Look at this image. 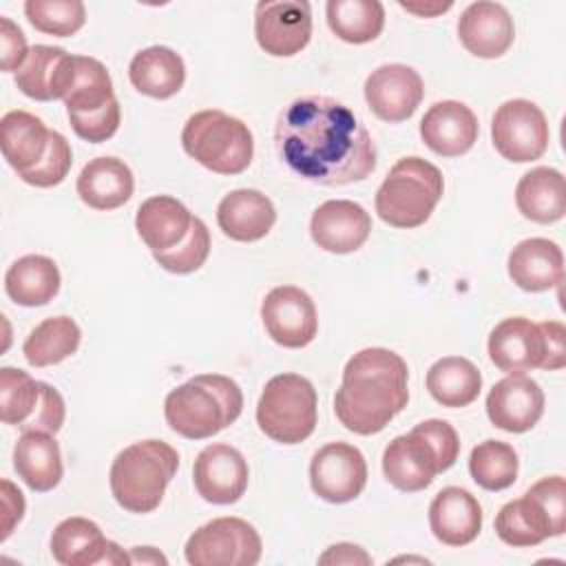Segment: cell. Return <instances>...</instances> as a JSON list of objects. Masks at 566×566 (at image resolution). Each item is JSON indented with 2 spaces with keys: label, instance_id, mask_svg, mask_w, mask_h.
I'll return each mask as SVG.
<instances>
[{
  "label": "cell",
  "instance_id": "6da1fadb",
  "mask_svg": "<svg viewBox=\"0 0 566 566\" xmlns=\"http://www.w3.org/2000/svg\"><path fill=\"white\" fill-rule=\"evenodd\" d=\"M281 159L298 177L318 186H347L376 168V144L349 106L327 95H303L276 122Z\"/></svg>",
  "mask_w": 566,
  "mask_h": 566
},
{
  "label": "cell",
  "instance_id": "7a4b0ae2",
  "mask_svg": "<svg viewBox=\"0 0 566 566\" xmlns=\"http://www.w3.org/2000/svg\"><path fill=\"white\" fill-rule=\"evenodd\" d=\"M407 363L391 349L367 347L356 352L334 396L340 424L358 436L382 431L409 400Z\"/></svg>",
  "mask_w": 566,
  "mask_h": 566
},
{
  "label": "cell",
  "instance_id": "3957f363",
  "mask_svg": "<svg viewBox=\"0 0 566 566\" xmlns=\"http://www.w3.org/2000/svg\"><path fill=\"white\" fill-rule=\"evenodd\" d=\"M243 409L239 385L221 374H199L164 400L168 427L188 440H206L230 427Z\"/></svg>",
  "mask_w": 566,
  "mask_h": 566
},
{
  "label": "cell",
  "instance_id": "277c9868",
  "mask_svg": "<svg viewBox=\"0 0 566 566\" xmlns=\"http://www.w3.org/2000/svg\"><path fill=\"white\" fill-rule=\"evenodd\" d=\"M460 453L455 429L447 420H424L409 433L396 436L382 451V473L405 493L427 489L433 478L453 467Z\"/></svg>",
  "mask_w": 566,
  "mask_h": 566
},
{
  "label": "cell",
  "instance_id": "5b68a950",
  "mask_svg": "<svg viewBox=\"0 0 566 566\" xmlns=\"http://www.w3.org/2000/svg\"><path fill=\"white\" fill-rule=\"evenodd\" d=\"M179 469V453L164 440H142L122 449L111 464V491L128 513H150L161 504Z\"/></svg>",
  "mask_w": 566,
  "mask_h": 566
},
{
  "label": "cell",
  "instance_id": "8992f818",
  "mask_svg": "<svg viewBox=\"0 0 566 566\" xmlns=\"http://www.w3.org/2000/svg\"><path fill=\"white\" fill-rule=\"evenodd\" d=\"M442 190V172L431 161L416 155L402 157L376 190V212L387 226L411 230L431 217Z\"/></svg>",
  "mask_w": 566,
  "mask_h": 566
},
{
  "label": "cell",
  "instance_id": "52a82bcc",
  "mask_svg": "<svg viewBox=\"0 0 566 566\" xmlns=\"http://www.w3.org/2000/svg\"><path fill=\"white\" fill-rule=\"evenodd\" d=\"M566 531V482L542 478L522 497L506 502L495 515L497 537L515 548L537 546Z\"/></svg>",
  "mask_w": 566,
  "mask_h": 566
},
{
  "label": "cell",
  "instance_id": "ba28073f",
  "mask_svg": "<svg viewBox=\"0 0 566 566\" xmlns=\"http://www.w3.org/2000/svg\"><path fill=\"white\" fill-rule=\"evenodd\" d=\"M184 150L217 175H239L252 164L254 139L241 119L206 108L188 117L181 130Z\"/></svg>",
  "mask_w": 566,
  "mask_h": 566
},
{
  "label": "cell",
  "instance_id": "9c48e42d",
  "mask_svg": "<svg viewBox=\"0 0 566 566\" xmlns=\"http://www.w3.org/2000/svg\"><path fill=\"white\" fill-rule=\"evenodd\" d=\"M316 389L298 374L272 376L256 402V424L274 442L298 444L316 429Z\"/></svg>",
  "mask_w": 566,
  "mask_h": 566
},
{
  "label": "cell",
  "instance_id": "30bf717a",
  "mask_svg": "<svg viewBox=\"0 0 566 566\" xmlns=\"http://www.w3.org/2000/svg\"><path fill=\"white\" fill-rule=\"evenodd\" d=\"M261 548V537L250 522L217 517L188 537L184 555L190 566H254Z\"/></svg>",
  "mask_w": 566,
  "mask_h": 566
},
{
  "label": "cell",
  "instance_id": "8fae6325",
  "mask_svg": "<svg viewBox=\"0 0 566 566\" xmlns=\"http://www.w3.org/2000/svg\"><path fill=\"white\" fill-rule=\"evenodd\" d=\"M548 122L531 99H509L497 106L491 122L495 150L515 164L539 159L548 148Z\"/></svg>",
  "mask_w": 566,
  "mask_h": 566
},
{
  "label": "cell",
  "instance_id": "7c38bea8",
  "mask_svg": "<svg viewBox=\"0 0 566 566\" xmlns=\"http://www.w3.org/2000/svg\"><path fill=\"white\" fill-rule=\"evenodd\" d=\"M312 491L332 504L356 500L367 484V462L358 447L329 442L321 447L310 462Z\"/></svg>",
  "mask_w": 566,
  "mask_h": 566
},
{
  "label": "cell",
  "instance_id": "4fadbf2b",
  "mask_svg": "<svg viewBox=\"0 0 566 566\" xmlns=\"http://www.w3.org/2000/svg\"><path fill=\"white\" fill-rule=\"evenodd\" d=\"M259 46L274 57L301 53L312 38V9L305 0H263L254 11Z\"/></svg>",
  "mask_w": 566,
  "mask_h": 566
},
{
  "label": "cell",
  "instance_id": "5bb4252c",
  "mask_svg": "<svg viewBox=\"0 0 566 566\" xmlns=\"http://www.w3.org/2000/svg\"><path fill=\"white\" fill-rule=\"evenodd\" d=\"M261 318L268 336L287 349L310 345L318 329L314 301L296 285L272 287L261 303Z\"/></svg>",
  "mask_w": 566,
  "mask_h": 566
},
{
  "label": "cell",
  "instance_id": "9a60e30c",
  "mask_svg": "<svg viewBox=\"0 0 566 566\" xmlns=\"http://www.w3.org/2000/svg\"><path fill=\"white\" fill-rule=\"evenodd\" d=\"M365 99L376 117L389 124L409 119L422 102L424 84L407 64H382L365 80Z\"/></svg>",
  "mask_w": 566,
  "mask_h": 566
},
{
  "label": "cell",
  "instance_id": "2e32d148",
  "mask_svg": "<svg viewBox=\"0 0 566 566\" xmlns=\"http://www.w3.org/2000/svg\"><path fill=\"white\" fill-rule=\"evenodd\" d=\"M248 478L245 458L226 442L208 444L192 464L195 489L210 504H234L245 493Z\"/></svg>",
  "mask_w": 566,
  "mask_h": 566
},
{
  "label": "cell",
  "instance_id": "e0dca14e",
  "mask_svg": "<svg viewBox=\"0 0 566 566\" xmlns=\"http://www.w3.org/2000/svg\"><path fill=\"white\" fill-rule=\"evenodd\" d=\"M489 358L506 374H524L546 365V338L539 323L524 316L500 321L489 334Z\"/></svg>",
  "mask_w": 566,
  "mask_h": 566
},
{
  "label": "cell",
  "instance_id": "ac0fdd59",
  "mask_svg": "<svg viewBox=\"0 0 566 566\" xmlns=\"http://www.w3.org/2000/svg\"><path fill=\"white\" fill-rule=\"evenodd\" d=\"M51 555L62 566L133 564L115 542L106 539L102 528L86 517L62 520L51 535Z\"/></svg>",
  "mask_w": 566,
  "mask_h": 566
},
{
  "label": "cell",
  "instance_id": "d6986e66",
  "mask_svg": "<svg viewBox=\"0 0 566 566\" xmlns=\"http://www.w3.org/2000/svg\"><path fill=\"white\" fill-rule=\"evenodd\" d=\"M544 413L542 387L524 376L509 374L497 380L486 396V416L493 427L509 433H524L533 429Z\"/></svg>",
  "mask_w": 566,
  "mask_h": 566
},
{
  "label": "cell",
  "instance_id": "ffe728a7",
  "mask_svg": "<svg viewBox=\"0 0 566 566\" xmlns=\"http://www.w3.org/2000/svg\"><path fill=\"white\" fill-rule=\"evenodd\" d=\"M371 232L369 212L349 199H329L321 203L310 221L314 243L332 254H349L363 248Z\"/></svg>",
  "mask_w": 566,
  "mask_h": 566
},
{
  "label": "cell",
  "instance_id": "44dd1931",
  "mask_svg": "<svg viewBox=\"0 0 566 566\" xmlns=\"http://www.w3.org/2000/svg\"><path fill=\"white\" fill-rule=\"evenodd\" d=\"M458 35L462 46L484 60H493L504 55L515 40V24L511 13L500 2H471L460 20Z\"/></svg>",
  "mask_w": 566,
  "mask_h": 566
},
{
  "label": "cell",
  "instance_id": "7402d4cb",
  "mask_svg": "<svg viewBox=\"0 0 566 566\" xmlns=\"http://www.w3.org/2000/svg\"><path fill=\"white\" fill-rule=\"evenodd\" d=\"M480 124L475 113L455 99H442L429 106L420 122V137L436 155L460 157L478 139Z\"/></svg>",
  "mask_w": 566,
  "mask_h": 566
},
{
  "label": "cell",
  "instance_id": "603a6c76",
  "mask_svg": "<svg viewBox=\"0 0 566 566\" xmlns=\"http://www.w3.org/2000/svg\"><path fill=\"white\" fill-rule=\"evenodd\" d=\"M75 60L71 53H66L60 46L49 44H35L24 64L15 71V86L22 95L38 99V102H51V99H64L71 82H73Z\"/></svg>",
  "mask_w": 566,
  "mask_h": 566
},
{
  "label": "cell",
  "instance_id": "cb8c5ba5",
  "mask_svg": "<svg viewBox=\"0 0 566 566\" xmlns=\"http://www.w3.org/2000/svg\"><path fill=\"white\" fill-rule=\"evenodd\" d=\"M429 526L438 542L467 546L482 531V506L467 489L447 486L429 506Z\"/></svg>",
  "mask_w": 566,
  "mask_h": 566
},
{
  "label": "cell",
  "instance_id": "d4e9b609",
  "mask_svg": "<svg viewBox=\"0 0 566 566\" xmlns=\"http://www.w3.org/2000/svg\"><path fill=\"white\" fill-rule=\"evenodd\" d=\"M509 276L524 292H546L562 283V248L544 237L520 241L509 254Z\"/></svg>",
  "mask_w": 566,
  "mask_h": 566
},
{
  "label": "cell",
  "instance_id": "484cf974",
  "mask_svg": "<svg viewBox=\"0 0 566 566\" xmlns=\"http://www.w3.org/2000/svg\"><path fill=\"white\" fill-rule=\"evenodd\" d=\"M274 221L276 210L272 201L254 188L232 190L217 206V223L232 241H259L272 230Z\"/></svg>",
  "mask_w": 566,
  "mask_h": 566
},
{
  "label": "cell",
  "instance_id": "4316f807",
  "mask_svg": "<svg viewBox=\"0 0 566 566\" xmlns=\"http://www.w3.org/2000/svg\"><path fill=\"white\" fill-rule=\"evenodd\" d=\"M192 223L190 210L170 195L148 197L135 217V228L150 252H166L177 248Z\"/></svg>",
  "mask_w": 566,
  "mask_h": 566
},
{
  "label": "cell",
  "instance_id": "83f0119b",
  "mask_svg": "<svg viewBox=\"0 0 566 566\" xmlns=\"http://www.w3.org/2000/svg\"><path fill=\"white\" fill-rule=\"evenodd\" d=\"M51 142V130L46 124L27 111H9L0 119V146L7 164L18 172L35 168Z\"/></svg>",
  "mask_w": 566,
  "mask_h": 566
},
{
  "label": "cell",
  "instance_id": "f1b7e54d",
  "mask_svg": "<svg viewBox=\"0 0 566 566\" xmlns=\"http://www.w3.org/2000/svg\"><path fill=\"white\" fill-rule=\"evenodd\" d=\"M77 195L93 210H115L124 206L135 188L130 168L117 157L91 159L77 177Z\"/></svg>",
  "mask_w": 566,
  "mask_h": 566
},
{
  "label": "cell",
  "instance_id": "f546056e",
  "mask_svg": "<svg viewBox=\"0 0 566 566\" xmlns=\"http://www.w3.org/2000/svg\"><path fill=\"white\" fill-rule=\"evenodd\" d=\"M13 467L18 478L38 493L55 489L62 480V453L53 433L24 431L13 447Z\"/></svg>",
  "mask_w": 566,
  "mask_h": 566
},
{
  "label": "cell",
  "instance_id": "4dcf8cb0",
  "mask_svg": "<svg viewBox=\"0 0 566 566\" xmlns=\"http://www.w3.org/2000/svg\"><path fill=\"white\" fill-rule=\"evenodd\" d=\"M128 77L142 95L168 99L181 91L186 82V66L177 51L157 44L133 55L128 64Z\"/></svg>",
  "mask_w": 566,
  "mask_h": 566
},
{
  "label": "cell",
  "instance_id": "1f68e13d",
  "mask_svg": "<svg viewBox=\"0 0 566 566\" xmlns=\"http://www.w3.org/2000/svg\"><path fill=\"white\" fill-rule=\"evenodd\" d=\"M515 203L522 217L535 223H555L566 212L564 175L548 166L524 172L515 186Z\"/></svg>",
  "mask_w": 566,
  "mask_h": 566
},
{
  "label": "cell",
  "instance_id": "d6a6232c",
  "mask_svg": "<svg viewBox=\"0 0 566 566\" xmlns=\"http://www.w3.org/2000/svg\"><path fill=\"white\" fill-rule=\"evenodd\" d=\"M7 296L22 307L46 305L60 292V270L53 259L27 254L13 261L4 274Z\"/></svg>",
  "mask_w": 566,
  "mask_h": 566
},
{
  "label": "cell",
  "instance_id": "836d02e7",
  "mask_svg": "<svg viewBox=\"0 0 566 566\" xmlns=\"http://www.w3.org/2000/svg\"><path fill=\"white\" fill-rule=\"evenodd\" d=\"M427 389L442 407H467L480 396L482 376L469 358L444 356L429 367Z\"/></svg>",
  "mask_w": 566,
  "mask_h": 566
},
{
  "label": "cell",
  "instance_id": "e575fe53",
  "mask_svg": "<svg viewBox=\"0 0 566 566\" xmlns=\"http://www.w3.org/2000/svg\"><path fill=\"white\" fill-rule=\"evenodd\" d=\"M80 338V325L71 316H51L29 332L22 354L33 367L57 365L77 352Z\"/></svg>",
  "mask_w": 566,
  "mask_h": 566
},
{
  "label": "cell",
  "instance_id": "d590c367",
  "mask_svg": "<svg viewBox=\"0 0 566 566\" xmlns=\"http://www.w3.org/2000/svg\"><path fill=\"white\" fill-rule=\"evenodd\" d=\"M325 11L334 35L349 44L371 42L385 27V7L378 0H329Z\"/></svg>",
  "mask_w": 566,
  "mask_h": 566
},
{
  "label": "cell",
  "instance_id": "8d00e7d4",
  "mask_svg": "<svg viewBox=\"0 0 566 566\" xmlns=\"http://www.w3.org/2000/svg\"><path fill=\"white\" fill-rule=\"evenodd\" d=\"M73 82L64 95L66 113H91L115 99L113 82L106 66L88 55H73Z\"/></svg>",
  "mask_w": 566,
  "mask_h": 566
},
{
  "label": "cell",
  "instance_id": "74e56055",
  "mask_svg": "<svg viewBox=\"0 0 566 566\" xmlns=\"http://www.w3.org/2000/svg\"><path fill=\"white\" fill-rule=\"evenodd\" d=\"M517 453L509 442L484 440L469 455V473L473 482L486 491H504L517 478Z\"/></svg>",
  "mask_w": 566,
  "mask_h": 566
},
{
  "label": "cell",
  "instance_id": "f35d334b",
  "mask_svg": "<svg viewBox=\"0 0 566 566\" xmlns=\"http://www.w3.org/2000/svg\"><path fill=\"white\" fill-rule=\"evenodd\" d=\"M42 400V380H33L27 371L0 369V420L4 424H27Z\"/></svg>",
  "mask_w": 566,
  "mask_h": 566
},
{
  "label": "cell",
  "instance_id": "ab89813d",
  "mask_svg": "<svg viewBox=\"0 0 566 566\" xmlns=\"http://www.w3.org/2000/svg\"><path fill=\"white\" fill-rule=\"evenodd\" d=\"M27 20L46 35L69 38L86 22V9L80 0H27Z\"/></svg>",
  "mask_w": 566,
  "mask_h": 566
},
{
  "label": "cell",
  "instance_id": "60d3db41",
  "mask_svg": "<svg viewBox=\"0 0 566 566\" xmlns=\"http://www.w3.org/2000/svg\"><path fill=\"white\" fill-rule=\"evenodd\" d=\"M210 254V232L199 217H192L186 239L166 252H155V261L172 274H190L199 270Z\"/></svg>",
  "mask_w": 566,
  "mask_h": 566
},
{
  "label": "cell",
  "instance_id": "b9f144b4",
  "mask_svg": "<svg viewBox=\"0 0 566 566\" xmlns=\"http://www.w3.org/2000/svg\"><path fill=\"white\" fill-rule=\"evenodd\" d=\"M71 164H73V153H71L66 137L60 135L57 130H51V142H49V150H46L44 159L35 168H31L18 177L29 186L51 188V186H57L64 181V177L71 170Z\"/></svg>",
  "mask_w": 566,
  "mask_h": 566
},
{
  "label": "cell",
  "instance_id": "7bdbcfd3",
  "mask_svg": "<svg viewBox=\"0 0 566 566\" xmlns=\"http://www.w3.org/2000/svg\"><path fill=\"white\" fill-rule=\"evenodd\" d=\"M66 115H69V122H71V128L75 130V135L91 144H102V142L111 139L117 133L119 119H122L117 97L97 111L66 113Z\"/></svg>",
  "mask_w": 566,
  "mask_h": 566
},
{
  "label": "cell",
  "instance_id": "ee69618b",
  "mask_svg": "<svg viewBox=\"0 0 566 566\" xmlns=\"http://www.w3.org/2000/svg\"><path fill=\"white\" fill-rule=\"evenodd\" d=\"M66 407L60 391L46 382H42V400L33 413V418L20 427V431H44V433H57L64 424Z\"/></svg>",
  "mask_w": 566,
  "mask_h": 566
},
{
  "label": "cell",
  "instance_id": "f6af8a7d",
  "mask_svg": "<svg viewBox=\"0 0 566 566\" xmlns=\"http://www.w3.org/2000/svg\"><path fill=\"white\" fill-rule=\"evenodd\" d=\"M29 46H27V38L20 31L18 24L11 22V18L2 15L0 18V66L2 71L11 73L18 71L27 55H29Z\"/></svg>",
  "mask_w": 566,
  "mask_h": 566
},
{
  "label": "cell",
  "instance_id": "bcb514c9",
  "mask_svg": "<svg viewBox=\"0 0 566 566\" xmlns=\"http://www.w3.org/2000/svg\"><path fill=\"white\" fill-rule=\"evenodd\" d=\"M546 338V371L562 369L566 365V327L559 321L539 323Z\"/></svg>",
  "mask_w": 566,
  "mask_h": 566
},
{
  "label": "cell",
  "instance_id": "7dc6e473",
  "mask_svg": "<svg viewBox=\"0 0 566 566\" xmlns=\"http://www.w3.org/2000/svg\"><path fill=\"white\" fill-rule=\"evenodd\" d=\"M2 504H4L2 539H7L13 531V526L22 520V513H24V497L9 480H2Z\"/></svg>",
  "mask_w": 566,
  "mask_h": 566
},
{
  "label": "cell",
  "instance_id": "c3c4849f",
  "mask_svg": "<svg viewBox=\"0 0 566 566\" xmlns=\"http://www.w3.org/2000/svg\"><path fill=\"white\" fill-rule=\"evenodd\" d=\"M318 564H347V566H356V564H371V557L356 544H334L329 546L321 557Z\"/></svg>",
  "mask_w": 566,
  "mask_h": 566
},
{
  "label": "cell",
  "instance_id": "681fc988",
  "mask_svg": "<svg viewBox=\"0 0 566 566\" xmlns=\"http://www.w3.org/2000/svg\"><path fill=\"white\" fill-rule=\"evenodd\" d=\"M405 11L416 13L420 18H433L438 13H444L453 7V2H424V4H411V2H398Z\"/></svg>",
  "mask_w": 566,
  "mask_h": 566
},
{
  "label": "cell",
  "instance_id": "f907efd6",
  "mask_svg": "<svg viewBox=\"0 0 566 566\" xmlns=\"http://www.w3.org/2000/svg\"><path fill=\"white\" fill-rule=\"evenodd\" d=\"M130 562L133 564H166L168 559L161 555V553H157L153 546H135L133 551H130Z\"/></svg>",
  "mask_w": 566,
  "mask_h": 566
}]
</instances>
